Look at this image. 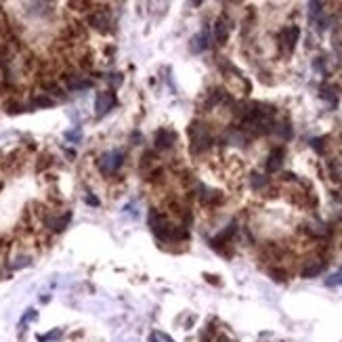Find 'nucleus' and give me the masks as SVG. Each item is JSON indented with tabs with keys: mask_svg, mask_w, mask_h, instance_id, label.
Here are the masks:
<instances>
[{
	"mask_svg": "<svg viewBox=\"0 0 342 342\" xmlns=\"http://www.w3.org/2000/svg\"><path fill=\"white\" fill-rule=\"evenodd\" d=\"M189 139H191V151H193V155L206 153V151L212 149V145H214V139H212V134H210V128L204 124V122H199V120L191 122V126H189Z\"/></svg>",
	"mask_w": 342,
	"mask_h": 342,
	"instance_id": "nucleus-1",
	"label": "nucleus"
},
{
	"mask_svg": "<svg viewBox=\"0 0 342 342\" xmlns=\"http://www.w3.org/2000/svg\"><path fill=\"white\" fill-rule=\"evenodd\" d=\"M126 164V153L122 149H113V151H105L99 155L97 159V170L111 178V176H118V172L122 170V166Z\"/></svg>",
	"mask_w": 342,
	"mask_h": 342,
	"instance_id": "nucleus-2",
	"label": "nucleus"
},
{
	"mask_svg": "<svg viewBox=\"0 0 342 342\" xmlns=\"http://www.w3.org/2000/svg\"><path fill=\"white\" fill-rule=\"evenodd\" d=\"M86 24L93 30L105 34V32L111 30V15H109L107 9H93L88 13V17H86Z\"/></svg>",
	"mask_w": 342,
	"mask_h": 342,
	"instance_id": "nucleus-3",
	"label": "nucleus"
},
{
	"mask_svg": "<svg viewBox=\"0 0 342 342\" xmlns=\"http://www.w3.org/2000/svg\"><path fill=\"white\" fill-rule=\"evenodd\" d=\"M176 143H178L176 130H172V128H159V130L155 132V139H153L155 151H170Z\"/></svg>",
	"mask_w": 342,
	"mask_h": 342,
	"instance_id": "nucleus-4",
	"label": "nucleus"
},
{
	"mask_svg": "<svg viewBox=\"0 0 342 342\" xmlns=\"http://www.w3.org/2000/svg\"><path fill=\"white\" fill-rule=\"evenodd\" d=\"M116 105V93L113 90H101L95 97V111L97 116H105L107 111H111V107Z\"/></svg>",
	"mask_w": 342,
	"mask_h": 342,
	"instance_id": "nucleus-5",
	"label": "nucleus"
},
{
	"mask_svg": "<svg viewBox=\"0 0 342 342\" xmlns=\"http://www.w3.org/2000/svg\"><path fill=\"white\" fill-rule=\"evenodd\" d=\"M61 78H63L65 86L70 88V90H86V88L93 86V80H88L86 76L76 74V72H65Z\"/></svg>",
	"mask_w": 342,
	"mask_h": 342,
	"instance_id": "nucleus-6",
	"label": "nucleus"
},
{
	"mask_svg": "<svg viewBox=\"0 0 342 342\" xmlns=\"http://www.w3.org/2000/svg\"><path fill=\"white\" fill-rule=\"evenodd\" d=\"M298 36H300V28H298V26H290V28H286V30L279 34L281 44H284L288 51H294L296 42H298Z\"/></svg>",
	"mask_w": 342,
	"mask_h": 342,
	"instance_id": "nucleus-7",
	"label": "nucleus"
},
{
	"mask_svg": "<svg viewBox=\"0 0 342 342\" xmlns=\"http://www.w3.org/2000/svg\"><path fill=\"white\" fill-rule=\"evenodd\" d=\"M324 267H326V263H324L321 258H313V260H307V265H305V267H303V271H300V275H303L305 279L317 277L319 273L324 271Z\"/></svg>",
	"mask_w": 342,
	"mask_h": 342,
	"instance_id": "nucleus-8",
	"label": "nucleus"
},
{
	"mask_svg": "<svg viewBox=\"0 0 342 342\" xmlns=\"http://www.w3.org/2000/svg\"><path fill=\"white\" fill-rule=\"evenodd\" d=\"M229 21H227V17H220L216 19V24H214V40L218 44H225L227 40H229Z\"/></svg>",
	"mask_w": 342,
	"mask_h": 342,
	"instance_id": "nucleus-9",
	"label": "nucleus"
},
{
	"mask_svg": "<svg viewBox=\"0 0 342 342\" xmlns=\"http://www.w3.org/2000/svg\"><path fill=\"white\" fill-rule=\"evenodd\" d=\"M284 164V149L275 147L271 153H269V159H267V172H277Z\"/></svg>",
	"mask_w": 342,
	"mask_h": 342,
	"instance_id": "nucleus-10",
	"label": "nucleus"
},
{
	"mask_svg": "<svg viewBox=\"0 0 342 342\" xmlns=\"http://www.w3.org/2000/svg\"><path fill=\"white\" fill-rule=\"evenodd\" d=\"M208 40H210L208 30H202L197 36H193V38H191V51H193V53H202V51H206V49H208Z\"/></svg>",
	"mask_w": 342,
	"mask_h": 342,
	"instance_id": "nucleus-11",
	"label": "nucleus"
},
{
	"mask_svg": "<svg viewBox=\"0 0 342 342\" xmlns=\"http://www.w3.org/2000/svg\"><path fill=\"white\" fill-rule=\"evenodd\" d=\"M250 185H252V189H254V191H263V189L269 185V178H267L265 174L254 172L252 176H250Z\"/></svg>",
	"mask_w": 342,
	"mask_h": 342,
	"instance_id": "nucleus-12",
	"label": "nucleus"
},
{
	"mask_svg": "<svg viewBox=\"0 0 342 342\" xmlns=\"http://www.w3.org/2000/svg\"><path fill=\"white\" fill-rule=\"evenodd\" d=\"M32 105L34 107H51V105H55V99H51L49 95H38V97H34L32 99Z\"/></svg>",
	"mask_w": 342,
	"mask_h": 342,
	"instance_id": "nucleus-13",
	"label": "nucleus"
},
{
	"mask_svg": "<svg viewBox=\"0 0 342 342\" xmlns=\"http://www.w3.org/2000/svg\"><path fill=\"white\" fill-rule=\"evenodd\" d=\"M273 130H275V132L281 136V139H290V136H292V128H290V124H288V122L275 124V126H273Z\"/></svg>",
	"mask_w": 342,
	"mask_h": 342,
	"instance_id": "nucleus-14",
	"label": "nucleus"
},
{
	"mask_svg": "<svg viewBox=\"0 0 342 342\" xmlns=\"http://www.w3.org/2000/svg\"><path fill=\"white\" fill-rule=\"evenodd\" d=\"M5 107H7V113H19L21 109H24V105H21L19 101H15V99L7 101V103H5Z\"/></svg>",
	"mask_w": 342,
	"mask_h": 342,
	"instance_id": "nucleus-15",
	"label": "nucleus"
},
{
	"mask_svg": "<svg viewBox=\"0 0 342 342\" xmlns=\"http://www.w3.org/2000/svg\"><path fill=\"white\" fill-rule=\"evenodd\" d=\"M149 340L151 342H174L168 334H164V332H153L151 336H149Z\"/></svg>",
	"mask_w": 342,
	"mask_h": 342,
	"instance_id": "nucleus-16",
	"label": "nucleus"
},
{
	"mask_svg": "<svg viewBox=\"0 0 342 342\" xmlns=\"http://www.w3.org/2000/svg\"><path fill=\"white\" fill-rule=\"evenodd\" d=\"M326 284H328V286H342V271H340V273H334V275H330Z\"/></svg>",
	"mask_w": 342,
	"mask_h": 342,
	"instance_id": "nucleus-17",
	"label": "nucleus"
},
{
	"mask_svg": "<svg viewBox=\"0 0 342 342\" xmlns=\"http://www.w3.org/2000/svg\"><path fill=\"white\" fill-rule=\"evenodd\" d=\"M324 143H326V139H313V141H311V147H313L317 153H324V151H326Z\"/></svg>",
	"mask_w": 342,
	"mask_h": 342,
	"instance_id": "nucleus-18",
	"label": "nucleus"
},
{
	"mask_svg": "<svg viewBox=\"0 0 342 342\" xmlns=\"http://www.w3.org/2000/svg\"><path fill=\"white\" fill-rule=\"evenodd\" d=\"M59 336H61V330H55V332H51V334H47V336H38V340H40V342H49V340L59 338Z\"/></svg>",
	"mask_w": 342,
	"mask_h": 342,
	"instance_id": "nucleus-19",
	"label": "nucleus"
},
{
	"mask_svg": "<svg viewBox=\"0 0 342 342\" xmlns=\"http://www.w3.org/2000/svg\"><path fill=\"white\" fill-rule=\"evenodd\" d=\"M65 136H67V139H74V141H78V139H80V128H76L74 132H67Z\"/></svg>",
	"mask_w": 342,
	"mask_h": 342,
	"instance_id": "nucleus-20",
	"label": "nucleus"
},
{
	"mask_svg": "<svg viewBox=\"0 0 342 342\" xmlns=\"http://www.w3.org/2000/svg\"><path fill=\"white\" fill-rule=\"evenodd\" d=\"M130 139H132V141H134V143H132V145H139V143H141V141H143V136H141V132H132V136H130Z\"/></svg>",
	"mask_w": 342,
	"mask_h": 342,
	"instance_id": "nucleus-21",
	"label": "nucleus"
},
{
	"mask_svg": "<svg viewBox=\"0 0 342 342\" xmlns=\"http://www.w3.org/2000/svg\"><path fill=\"white\" fill-rule=\"evenodd\" d=\"M86 202L90 204V206H99V199H97V197H93V195H86Z\"/></svg>",
	"mask_w": 342,
	"mask_h": 342,
	"instance_id": "nucleus-22",
	"label": "nucleus"
}]
</instances>
